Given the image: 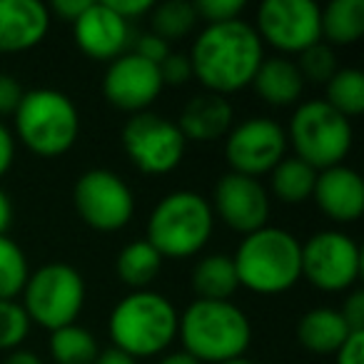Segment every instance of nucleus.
I'll return each instance as SVG.
<instances>
[{"label": "nucleus", "mask_w": 364, "mask_h": 364, "mask_svg": "<svg viewBox=\"0 0 364 364\" xmlns=\"http://www.w3.org/2000/svg\"><path fill=\"white\" fill-rule=\"evenodd\" d=\"M193 77L203 82L205 92L228 97L252 85L259 63L264 60V43L245 21L205 26L188 53Z\"/></svg>", "instance_id": "f257e3e1"}, {"label": "nucleus", "mask_w": 364, "mask_h": 364, "mask_svg": "<svg viewBox=\"0 0 364 364\" xmlns=\"http://www.w3.org/2000/svg\"><path fill=\"white\" fill-rule=\"evenodd\" d=\"M177 337L200 364H223L245 357L252 344V324L230 299H195L180 314Z\"/></svg>", "instance_id": "f03ea898"}, {"label": "nucleus", "mask_w": 364, "mask_h": 364, "mask_svg": "<svg viewBox=\"0 0 364 364\" xmlns=\"http://www.w3.org/2000/svg\"><path fill=\"white\" fill-rule=\"evenodd\" d=\"M175 304L155 289H137L112 307L107 319L112 347L130 354L132 359L157 357L177 339Z\"/></svg>", "instance_id": "7ed1b4c3"}, {"label": "nucleus", "mask_w": 364, "mask_h": 364, "mask_svg": "<svg viewBox=\"0 0 364 364\" xmlns=\"http://www.w3.org/2000/svg\"><path fill=\"white\" fill-rule=\"evenodd\" d=\"M232 262L240 287L255 294H282L302 279V242L287 230L264 225L245 235Z\"/></svg>", "instance_id": "20e7f679"}, {"label": "nucleus", "mask_w": 364, "mask_h": 364, "mask_svg": "<svg viewBox=\"0 0 364 364\" xmlns=\"http://www.w3.org/2000/svg\"><path fill=\"white\" fill-rule=\"evenodd\" d=\"M215 215L210 200L195 190H175L152 208L147 220V242L162 259H185L210 242Z\"/></svg>", "instance_id": "39448f33"}, {"label": "nucleus", "mask_w": 364, "mask_h": 364, "mask_svg": "<svg viewBox=\"0 0 364 364\" xmlns=\"http://www.w3.org/2000/svg\"><path fill=\"white\" fill-rule=\"evenodd\" d=\"M13 117L18 140L41 157L65 155L80 135V112L75 102L55 87L28 90Z\"/></svg>", "instance_id": "423d86ee"}, {"label": "nucleus", "mask_w": 364, "mask_h": 364, "mask_svg": "<svg viewBox=\"0 0 364 364\" xmlns=\"http://www.w3.org/2000/svg\"><path fill=\"white\" fill-rule=\"evenodd\" d=\"M284 132H287V142H292L297 152L294 157L307 162L317 172L342 165L354 142L352 122L324 100L299 102Z\"/></svg>", "instance_id": "0eeeda50"}, {"label": "nucleus", "mask_w": 364, "mask_h": 364, "mask_svg": "<svg viewBox=\"0 0 364 364\" xmlns=\"http://www.w3.org/2000/svg\"><path fill=\"white\" fill-rule=\"evenodd\" d=\"M23 297L21 304L28 319L55 332L80 317L85 307V279L73 264L48 262L31 272Z\"/></svg>", "instance_id": "6e6552de"}, {"label": "nucleus", "mask_w": 364, "mask_h": 364, "mask_svg": "<svg viewBox=\"0 0 364 364\" xmlns=\"http://www.w3.org/2000/svg\"><path fill=\"white\" fill-rule=\"evenodd\" d=\"M73 205L82 223L97 232H117L130 225L135 215L132 190L117 172L105 167H92L77 177Z\"/></svg>", "instance_id": "1a4fd4ad"}, {"label": "nucleus", "mask_w": 364, "mask_h": 364, "mask_svg": "<svg viewBox=\"0 0 364 364\" xmlns=\"http://www.w3.org/2000/svg\"><path fill=\"white\" fill-rule=\"evenodd\" d=\"M122 147L130 162L145 175H167L182 162L188 140L177 122L157 112H137L122 127Z\"/></svg>", "instance_id": "9d476101"}, {"label": "nucleus", "mask_w": 364, "mask_h": 364, "mask_svg": "<svg viewBox=\"0 0 364 364\" xmlns=\"http://www.w3.org/2000/svg\"><path fill=\"white\" fill-rule=\"evenodd\" d=\"M362 274V250L342 230H319L302 245V277L322 292H349Z\"/></svg>", "instance_id": "9b49d317"}, {"label": "nucleus", "mask_w": 364, "mask_h": 364, "mask_svg": "<svg viewBox=\"0 0 364 364\" xmlns=\"http://www.w3.org/2000/svg\"><path fill=\"white\" fill-rule=\"evenodd\" d=\"M259 41L287 55L322 43V8L314 0H264L255 23Z\"/></svg>", "instance_id": "f8f14e48"}, {"label": "nucleus", "mask_w": 364, "mask_h": 364, "mask_svg": "<svg viewBox=\"0 0 364 364\" xmlns=\"http://www.w3.org/2000/svg\"><path fill=\"white\" fill-rule=\"evenodd\" d=\"M287 145L284 127L277 120L257 115L232 125L225 137V157L232 167L230 172L259 180L262 175H269L279 160L287 157Z\"/></svg>", "instance_id": "ddd939ff"}, {"label": "nucleus", "mask_w": 364, "mask_h": 364, "mask_svg": "<svg viewBox=\"0 0 364 364\" xmlns=\"http://www.w3.org/2000/svg\"><path fill=\"white\" fill-rule=\"evenodd\" d=\"M213 215L240 235L257 232L267 225L272 198L262 182L237 172H225L213 190Z\"/></svg>", "instance_id": "4468645a"}, {"label": "nucleus", "mask_w": 364, "mask_h": 364, "mask_svg": "<svg viewBox=\"0 0 364 364\" xmlns=\"http://www.w3.org/2000/svg\"><path fill=\"white\" fill-rule=\"evenodd\" d=\"M160 68L142 60L132 50L122 53L120 58L107 65L105 77H102V95L112 107L122 112H145L157 95L162 92Z\"/></svg>", "instance_id": "2eb2a0df"}, {"label": "nucleus", "mask_w": 364, "mask_h": 364, "mask_svg": "<svg viewBox=\"0 0 364 364\" xmlns=\"http://www.w3.org/2000/svg\"><path fill=\"white\" fill-rule=\"evenodd\" d=\"M73 38L87 58L112 63L122 53H127L130 23L112 13L105 0H92L85 13L73 23Z\"/></svg>", "instance_id": "dca6fc26"}, {"label": "nucleus", "mask_w": 364, "mask_h": 364, "mask_svg": "<svg viewBox=\"0 0 364 364\" xmlns=\"http://www.w3.org/2000/svg\"><path fill=\"white\" fill-rule=\"evenodd\" d=\"M312 200L319 213L339 225L357 223L364 213V180L354 167L334 165L317 172Z\"/></svg>", "instance_id": "f3484780"}, {"label": "nucleus", "mask_w": 364, "mask_h": 364, "mask_svg": "<svg viewBox=\"0 0 364 364\" xmlns=\"http://www.w3.org/2000/svg\"><path fill=\"white\" fill-rule=\"evenodd\" d=\"M50 8L41 0H0V53H26L46 41Z\"/></svg>", "instance_id": "a211bd4d"}, {"label": "nucleus", "mask_w": 364, "mask_h": 364, "mask_svg": "<svg viewBox=\"0 0 364 364\" xmlns=\"http://www.w3.org/2000/svg\"><path fill=\"white\" fill-rule=\"evenodd\" d=\"M235 125V110L228 97L215 92H200L188 100L182 107L177 127L185 135V140L195 142H215L220 137H228Z\"/></svg>", "instance_id": "6ab92c4d"}, {"label": "nucleus", "mask_w": 364, "mask_h": 364, "mask_svg": "<svg viewBox=\"0 0 364 364\" xmlns=\"http://www.w3.org/2000/svg\"><path fill=\"white\" fill-rule=\"evenodd\" d=\"M304 85H307V82H304L297 63L284 55L264 58L252 77L255 92L272 107L297 105V102L302 100Z\"/></svg>", "instance_id": "aec40b11"}, {"label": "nucleus", "mask_w": 364, "mask_h": 364, "mask_svg": "<svg viewBox=\"0 0 364 364\" xmlns=\"http://www.w3.org/2000/svg\"><path fill=\"white\" fill-rule=\"evenodd\" d=\"M349 334L352 329L334 307H314L297 322V342L312 354H334Z\"/></svg>", "instance_id": "412c9836"}, {"label": "nucleus", "mask_w": 364, "mask_h": 364, "mask_svg": "<svg viewBox=\"0 0 364 364\" xmlns=\"http://www.w3.org/2000/svg\"><path fill=\"white\" fill-rule=\"evenodd\" d=\"M162 269V255L152 247L147 240H132L117 252L115 272L122 284L137 292V289H150L155 277Z\"/></svg>", "instance_id": "4be33fe9"}, {"label": "nucleus", "mask_w": 364, "mask_h": 364, "mask_svg": "<svg viewBox=\"0 0 364 364\" xmlns=\"http://www.w3.org/2000/svg\"><path fill=\"white\" fill-rule=\"evenodd\" d=\"M193 287L198 299H230L240 287L232 255H208L193 269Z\"/></svg>", "instance_id": "5701e85b"}, {"label": "nucleus", "mask_w": 364, "mask_h": 364, "mask_svg": "<svg viewBox=\"0 0 364 364\" xmlns=\"http://www.w3.org/2000/svg\"><path fill=\"white\" fill-rule=\"evenodd\" d=\"M317 170L302 162L299 157H284L269 172V198H277L284 205H302L312 198Z\"/></svg>", "instance_id": "b1692460"}, {"label": "nucleus", "mask_w": 364, "mask_h": 364, "mask_svg": "<svg viewBox=\"0 0 364 364\" xmlns=\"http://www.w3.org/2000/svg\"><path fill=\"white\" fill-rule=\"evenodd\" d=\"M364 36V0H332L322 11V38L332 46H354Z\"/></svg>", "instance_id": "393cba45"}, {"label": "nucleus", "mask_w": 364, "mask_h": 364, "mask_svg": "<svg viewBox=\"0 0 364 364\" xmlns=\"http://www.w3.org/2000/svg\"><path fill=\"white\" fill-rule=\"evenodd\" d=\"M100 347L90 329L80 324H68L50 332V357L55 364H95Z\"/></svg>", "instance_id": "a878e982"}, {"label": "nucleus", "mask_w": 364, "mask_h": 364, "mask_svg": "<svg viewBox=\"0 0 364 364\" xmlns=\"http://www.w3.org/2000/svg\"><path fill=\"white\" fill-rule=\"evenodd\" d=\"M327 102L329 107L344 115L347 120L364 112V73L357 68H337L327 85Z\"/></svg>", "instance_id": "bb28decb"}, {"label": "nucleus", "mask_w": 364, "mask_h": 364, "mask_svg": "<svg viewBox=\"0 0 364 364\" xmlns=\"http://www.w3.org/2000/svg\"><path fill=\"white\" fill-rule=\"evenodd\" d=\"M150 13H152V33L167 43L190 36L193 28L198 26V13H195V6L188 3V0L160 3V6H152Z\"/></svg>", "instance_id": "cd10ccee"}, {"label": "nucleus", "mask_w": 364, "mask_h": 364, "mask_svg": "<svg viewBox=\"0 0 364 364\" xmlns=\"http://www.w3.org/2000/svg\"><path fill=\"white\" fill-rule=\"evenodd\" d=\"M31 277V264L21 245L8 235L0 237V299H16L23 294Z\"/></svg>", "instance_id": "c85d7f7f"}, {"label": "nucleus", "mask_w": 364, "mask_h": 364, "mask_svg": "<svg viewBox=\"0 0 364 364\" xmlns=\"http://www.w3.org/2000/svg\"><path fill=\"white\" fill-rule=\"evenodd\" d=\"M28 332H31V319L18 299H0V352H13L23 347Z\"/></svg>", "instance_id": "c756f323"}, {"label": "nucleus", "mask_w": 364, "mask_h": 364, "mask_svg": "<svg viewBox=\"0 0 364 364\" xmlns=\"http://www.w3.org/2000/svg\"><path fill=\"white\" fill-rule=\"evenodd\" d=\"M294 63H297L304 82L327 85L329 77L337 73V58H334L332 48L324 46V43H317V46H312V48H307L304 53H299Z\"/></svg>", "instance_id": "7c9ffc66"}, {"label": "nucleus", "mask_w": 364, "mask_h": 364, "mask_svg": "<svg viewBox=\"0 0 364 364\" xmlns=\"http://www.w3.org/2000/svg\"><path fill=\"white\" fill-rule=\"evenodd\" d=\"M193 6L198 21H205V26H220V23L240 21V13L245 11V0H198Z\"/></svg>", "instance_id": "2f4dec72"}, {"label": "nucleus", "mask_w": 364, "mask_h": 364, "mask_svg": "<svg viewBox=\"0 0 364 364\" xmlns=\"http://www.w3.org/2000/svg\"><path fill=\"white\" fill-rule=\"evenodd\" d=\"M157 68H160L162 85L180 87L188 80H193V65H190V58L185 53H170Z\"/></svg>", "instance_id": "473e14b6"}, {"label": "nucleus", "mask_w": 364, "mask_h": 364, "mask_svg": "<svg viewBox=\"0 0 364 364\" xmlns=\"http://www.w3.org/2000/svg\"><path fill=\"white\" fill-rule=\"evenodd\" d=\"M132 53L135 55H140L142 60L152 63V65H160L162 60H165L167 55H170V43L162 41L160 36H155V33H142V36H137L135 46H132Z\"/></svg>", "instance_id": "72a5a7b5"}, {"label": "nucleus", "mask_w": 364, "mask_h": 364, "mask_svg": "<svg viewBox=\"0 0 364 364\" xmlns=\"http://www.w3.org/2000/svg\"><path fill=\"white\" fill-rule=\"evenodd\" d=\"M23 95H26V90H23L21 80L11 73H0V117L16 115Z\"/></svg>", "instance_id": "f704fd0d"}, {"label": "nucleus", "mask_w": 364, "mask_h": 364, "mask_svg": "<svg viewBox=\"0 0 364 364\" xmlns=\"http://www.w3.org/2000/svg\"><path fill=\"white\" fill-rule=\"evenodd\" d=\"M342 319L352 332H364V292L362 289H352L344 299L342 309H339Z\"/></svg>", "instance_id": "c9c22d12"}, {"label": "nucleus", "mask_w": 364, "mask_h": 364, "mask_svg": "<svg viewBox=\"0 0 364 364\" xmlns=\"http://www.w3.org/2000/svg\"><path fill=\"white\" fill-rule=\"evenodd\" d=\"M334 364H364V332H352L334 352Z\"/></svg>", "instance_id": "e433bc0d"}, {"label": "nucleus", "mask_w": 364, "mask_h": 364, "mask_svg": "<svg viewBox=\"0 0 364 364\" xmlns=\"http://www.w3.org/2000/svg\"><path fill=\"white\" fill-rule=\"evenodd\" d=\"M107 8H110L112 13H117V16L122 18V21H135V18L145 16V13L152 11V0H105Z\"/></svg>", "instance_id": "4c0bfd02"}, {"label": "nucleus", "mask_w": 364, "mask_h": 364, "mask_svg": "<svg viewBox=\"0 0 364 364\" xmlns=\"http://www.w3.org/2000/svg\"><path fill=\"white\" fill-rule=\"evenodd\" d=\"M16 162V135L0 122V177H6Z\"/></svg>", "instance_id": "58836bf2"}, {"label": "nucleus", "mask_w": 364, "mask_h": 364, "mask_svg": "<svg viewBox=\"0 0 364 364\" xmlns=\"http://www.w3.org/2000/svg\"><path fill=\"white\" fill-rule=\"evenodd\" d=\"M92 0H55L53 3V13H58L60 18H65V21L75 23L77 18L85 13V8L90 6Z\"/></svg>", "instance_id": "ea45409f"}, {"label": "nucleus", "mask_w": 364, "mask_h": 364, "mask_svg": "<svg viewBox=\"0 0 364 364\" xmlns=\"http://www.w3.org/2000/svg\"><path fill=\"white\" fill-rule=\"evenodd\" d=\"M13 225V203H11V195L6 190L0 188V237L8 235Z\"/></svg>", "instance_id": "a19ab883"}, {"label": "nucleus", "mask_w": 364, "mask_h": 364, "mask_svg": "<svg viewBox=\"0 0 364 364\" xmlns=\"http://www.w3.org/2000/svg\"><path fill=\"white\" fill-rule=\"evenodd\" d=\"M3 364H43V359H41V354L33 352V349L18 347V349H13V352H8Z\"/></svg>", "instance_id": "79ce46f5"}, {"label": "nucleus", "mask_w": 364, "mask_h": 364, "mask_svg": "<svg viewBox=\"0 0 364 364\" xmlns=\"http://www.w3.org/2000/svg\"><path fill=\"white\" fill-rule=\"evenodd\" d=\"M95 364H137V359H132L130 354L120 352V349L110 347V349H105V352L97 354Z\"/></svg>", "instance_id": "37998d69"}, {"label": "nucleus", "mask_w": 364, "mask_h": 364, "mask_svg": "<svg viewBox=\"0 0 364 364\" xmlns=\"http://www.w3.org/2000/svg\"><path fill=\"white\" fill-rule=\"evenodd\" d=\"M157 364H200V362L193 357V354H188L185 349H182V352H170V354H165V357H162Z\"/></svg>", "instance_id": "c03bdc74"}, {"label": "nucleus", "mask_w": 364, "mask_h": 364, "mask_svg": "<svg viewBox=\"0 0 364 364\" xmlns=\"http://www.w3.org/2000/svg\"><path fill=\"white\" fill-rule=\"evenodd\" d=\"M223 364H255V362L247 357H237V359H228V362H223Z\"/></svg>", "instance_id": "a18cd8bd"}]
</instances>
